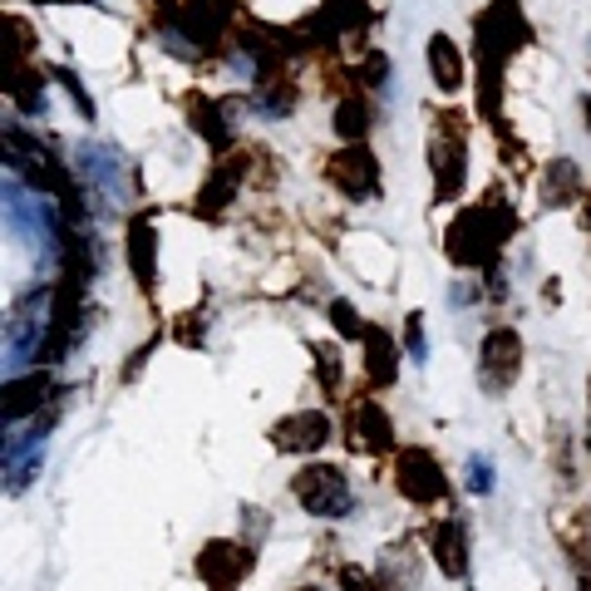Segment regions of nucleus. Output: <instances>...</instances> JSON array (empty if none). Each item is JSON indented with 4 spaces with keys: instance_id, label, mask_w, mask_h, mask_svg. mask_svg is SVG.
<instances>
[{
    "instance_id": "nucleus-1",
    "label": "nucleus",
    "mask_w": 591,
    "mask_h": 591,
    "mask_svg": "<svg viewBox=\"0 0 591 591\" xmlns=\"http://www.w3.org/2000/svg\"><path fill=\"white\" fill-rule=\"evenodd\" d=\"M513 232H517V213H508L503 193L493 187L479 207H463V213L453 217L443 251H449V261H453V267H463V271H473V267H488L493 271V267H498L503 241H508Z\"/></svg>"
},
{
    "instance_id": "nucleus-2",
    "label": "nucleus",
    "mask_w": 591,
    "mask_h": 591,
    "mask_svg": "<svg viewBox=\"0 0 591 591\" xmlns=\"http://www.w3.org/2000/svg\"><path fill=\"white\" fill-rule=\"evenodd\" d=\"M469 114L463 109H439L429 114V173H434V197L453 203L463 193V178H469Z\"/></svg>"
},
{
    "instance_id": "nucleus-3",
    "label": "nucleus",
    "mask_w": 591,
    "mask_h": 591,
    "mask_svg": "<svg viewBox=\"0 0 591 591\" xmlns=\"http://www.w3.org/2000/svg\"><path fill=\"white\" fill-rule=\"evenodd\" d=\"M533 45V25H527L517 0H493L479 20H473V55L479 60H513L517 50Z\"/></svg>"
},
{
    "instance_id": "nucleus-4",
    "label": "nucleus",
    "mask_w": 591,
    "mask_h": 591,
    "mask_svg": "<svg viewBox=\"0 0 591 591\" xmlns=\"http://www.w3.org/2000/svg\"><path fill=\"white\" fill-rule=\"evenodd\" d=\"M395 493L415 508H434V503L449 498V473L429 449L409 443V449L395 453Z\"/></svg>"
},
{
    "instance_id": "nucleus-5",
    "label": "nucleus",
    "mask_w": 591,
    "mask_h": 591,
    "mask_svg": "<svg viewBox=\"0 0 591 591\" xmlns=\"http://www.w3.org/2000/svg\"><path fill=\"white\" fill-rule=\"evenodd\" d=\"M291 498L311 517H345L351 513V479L335 463H305L291 479Z\"/></svg>"
},
{
    "instance_id": "nucleus-6",
    "label": "nucleus",
    "mask_w": 591,
    "mask_h": 591,
    "mask_svg": "<svg viewBox=\"0 0 591 591\" xmlns=\"http://www.w3.org/2000/svg\"><path fill=\"white\" fill-rule=\"evenodd\" d=\"M325 183H331L341 197L375 203V197H379V158L369 153L365 143H345L341 153L325 158Z\"/></svg>"
},
{
    "instance_id": "nucleus-7",
    "label": "nucleus",
    "mask_w": 591,
    "mask_h": 591,
    "mask_svg": "<svg viewBox=\"0 0 591 591\" xmlns=\"http://www.w3.org/2000/svg\"><path fill=\"white\" fill-rule=\"evenodd\" d=\"M523 375V335L513 325H493L479 345V379L488 395H503V389L517 385Z\"/></svg>"
},
{
    "instance_id": "nucleus-8",
    "label": "nucleus",
    "mask_w": 591,
    "mask_h": 591,
    "mask_svg": "<svg viewBox=\"0 0 591 591\" xmlns=\"http://www.w3.org/2000/svg\"><path fill=\"white\" fill-rule=\"evenodd\" d=\"M173 30L213 50L222 40L237 35V6H232V0H178Z\"/></svg>"
},
{
    "instance_id": "nucleus-9",
    "label": "nucleus",
    "mask_w": 591,
    "mask_h": 591,
    "mask_svg": "<svg viewBox=\"0 0 591 591\" xmlns=\"http://www.w3.org/2000/svg\"><path fill=\"white\" fill-rule=\"evenodd\" d=\"M251 547L247 542H232V537H213V542L197 552V582H203L207 591H237L241 582H247L251 572Z\"/></svg>"
},
{
    "instance_id": "nucleus-10",
    "label": "nucleus",
    "mask_w": 591,
    "mask_h": 591,
    "mask_svg": "<svg viewBox=\"0 0 591 591\" xmlns=\"http://www.w3.org/2000/svg\"><path fill=\"white\" fill-rule=\"evenodd\" d=\"M345 443L361 453H395V425H389L379 399L355 395L351 405H345Z\"/></svg>"
},
{
    "instance_id": "nucleus-11",
    "label": "nucleus",
    "mask_w": 591,
    "mask_h": 591,
    "mask_svg": "<svg viewBox=\"0 0 591 591\" xmlns=\"http://www.w3.org/2000/svg\"><path fill=\"white\" fill-rule=\"evenodd\" d=\"M267 439L277 453H315L331 439V419H325L321 409H296V415H281L277 425L267 429Z\"/></svg>"
},
{
    "instance_id": "nucleus-12",
    "label": "nucleus",
    "mask_w": 591,
    "mask_h": 591,
    "mask_svg": "<svg viewBox=\"0 0 591 591\" xmlns=\"http://www.w3.org/2000/svg\"><path fill=\"white\" fill-rule=\"evenodd\" d=\"M429 542V557H434V567L443 577H463L469 572V527H463V517H434L425 533Z\"/></svg>"
},
{
    "instance_id": "nucleus-13",
    "label": "nucleus",
    "mask_w": 591,
    "mask_h": 591,
    "mask_svg": "<svg viewBox=\"0 0 591 591\" xmlns=\"http://www.w3.org/2000/svg\"><path fill=\"white\" fill-rule=\"evenodd\" d=\"M361 345H365V355H361L365 385H369V389H389V385L399 379V345H395V335L379 331V325H365Z\"/></svg>"
},
{
    "instance_id": "nucleus-14",
    "label": "nucleus",
    "mask_w": 591,
    "mask_h": 591,
    "mask_svg": "<svg viewBox=\"0 0 591 591\" xmlns=\"http://www.w3.org/2000/svg\"><path fill=\"white\" fill-rule=\"evenodd\" d=\"M557 542L567 547V562H572V572H577V587L591 591V517L572 508V517L557 523Z\"/></svg>"
},
{
    "instance_id": "nucleus-15",
    "label": "nucleus",
    "mask_w": 591,
    "mask_h": 591,
    "mask_svg": "<svg viewBox=\"0 0 591 591\" xmlns=\"http://www.w3.org/2000/svg\"><path fill=\"white\" fill-rule=\"evenodd\" d=\"M123 247H129V267H133V281H139V291L153 296V271H158L153 222H148V217H133V222H129V237H123Z\"/></svg>"
},
{
    "instance_id": "nucleus-16",
    "label": "nucleus",
    "mask_w": 591,
    "mask_h": 591,
    "mask_svg": "<svg viewBox=\"0 0 591 591\" xmlns=\"http://www.w3.org/2000/svg\"><path fill=\"white\" fill-rule=\"evenodd\" d=\"M183 114H187V129H193V133H203V139L217 148V153H227V143H232V129H227V123H222L217 104L207 99V94L187 89V94H183Z\"/></svg>"
},
{
    "instance_id": "nucleus-17",
    "label": "nucleus",
    "mask_w": 591,
    "mask_h": 591,
    "mask_svg": "<svg viewBox=\"0 0 591 591\" xmlns=\"http://www.w3.org/2000/svg\"><path fill=\"white\" fill-rule=\"evenodd\" d=\"M425 60H429V74H434V84L443 94H459L463 89V50L453 45L449 35H429Z\"/></svg>"
},
{
    "instance_id": "nucleus-18",
    "label": "nucleus",
    "mask_w": 591,
    "mask_h": 591,
    "mask_svg": "<svg viewBox=\"0 0 591 591\" xmlns=\"http://www.w3.org/2000/svg\"><path fill=\"white\" fill-rule=\"evenodd\" d=\"M50 399V375L45 369H30V375L10 379L6 389V419H25V415H40V405Z\"/></svg>"
},
{
    "instance_id": "nucleus-19",
    "label": "nucleus",
    "mask_w": 591,
    "mask_h": 591,
    "mask_svg": "<svg viewBox=\"0 0 591 591\" xmlns=\"http://www.w3.org/2000/svg\"><path fill=\"white\" fill-rule=\"evenodd\" d=\"M369 123H375V114H369V94L345 89L341 104H335V133H341V143H365Z\"/></svg>"
},
{
    "instance_id": "nucleus-20",
    "label": "nucleus",
    "mask_w": 591,
    "mask_h": 591,
    "mask_svg": "<svg viewBox=\"0 0 591 591\" xmlns=\"http://www.w3.org/2000/svg\"><path fill=\"white\" fill-rule=\"evenodd\" d=\"M577 197H587L577 163L572 158H552V168H547V178H542V203L547 207H567V203H577Z\"/></svg>"
},
{
    "instance_id": "nucleus-21",
    "label": "nucleus",
    "mask_w": 591,
    "mask_h": 591,
    "mask_svg": "<svg viewBox=\"0 0 591 591\" xmlns=\"http://www.w3.org/2000/svg\"><path fill=\"white\" fill-rule=\"evenodd\" d=\"M40 89H45V74H40V65H30V60H10V65H6V94H10V104H20V109H35Z\"/></svg>"
},
{
    "instance_id": "nucleus-22",
    "label": "nucleus",
    "mask_w": 591,
    "mask_h": 591,
    "mask_svg": "<svg viewBox=\"0 0 591 591\" xmlns=\"http://www.w3.org/2000/svg\"><path fill=\"white\" fill-rule=\"evenodd\" d=\"M311 361H315V375H321V389H325V395H341V379H345L341 351H335L331 341H321V345H311Z\"/></svg>"
},
{
    "instance_id": "nucleus-23",
    "label": "nucleus",
    "mask_w": 591,
    "mask_h": 591,
    "mask_svg": "<svg viewBox=\"0 0 591 591\" xmlns=\"http://www.w3.org/2000/svg\"><path fill=\"white\" fill-rule=\"evenodd\" d=\"M379 587H385V591H415V562H409L405 552L395 557V547H389L385 572H379Z\"/></svg>"
},
{
    "instance_id": "nucleus-24",
    "label": "nucleus",
    "mask_w": 591,
    "mask_h": 591,
    "mask_svg": "<svg viewBox=\"0 0 591 591\" xmlns=\"http://www.w3.org/2000/svg\"><path fill=\"white\" fill-rule=\"evenodd\" d=\"M331 325H335V335H341V341L365 335V321H361V311H355L351 301H331Z\"/></svg>"
},
{
    "instance_id": "nucleus-25",
    "label": "nucleus",
    "mask_w": 591,
    "mask_h": 591,
    "mask_svg": "<svg viewBox=\"0 0 591 591\" xmlns=\"http://www.w3.org/2000/svg\"><path fill=\"white\" fill-rule=\"evenodd\" d=\"M341 591H385V587L369 572H361V567H341Z\"/></svg>"
},
{
    "instance_id": "nucleus-26",
    "label": "nucleus",
    "mask_w": 591,
    "mask_h": 591,
    "mask_svg": "<svg viewBox=\"0 0 591 591\" xmlns=\"http://www.w3.org/2000/svg\"><path fill=\"white\" fill-rule=\"evenodd\" d=\"M178 345H203V321H197V311H183V321H178Z\"/></svg>"
},
{
    "instance_id": "nucleus-27",
    "label": "nucleus",
    "mask_w": 591,
    "mask_h": 591,
    "mask_svg": "<svg viewBox=\"0 0 591 591\" xmlns=\"http://www.w3.org/2000/svg\"><path fill=\"white\" fill-rule=\"evenodd\" d=\"M60 79H65L69 99H74V104H79V109H84V119H94V99H89V94H84V84L74 79V74H60Z\"/></svg>"
},
{
    "instance_id": "nucleus-28",
    "label": "nucleus",
    "mask_w": 591,
    "mask_h": 591,
    "mask_svg": "<svg viewBox=\"0 0 591 591\" xmlns=\"http://www.w3.org/2000/svg\"><path fill=\"white\" fill-rule=\"evenodd\" d=\"M405 335H409V345H415V351H419V345H425V321H419V311L405 321Z\"/></svg>"
},
{
    "instance_id": "nucleus-29",
    "label": "nucleus",
    "mask_w": 591,
    "mask_h": 591,
    "mask_svg": "<svg viewBox=\"0 0 591 591\" xmlns=\"http://www.w3.org/2000/svg\"><path fill=\"white\" fill-rule=\"evenodd\" d=\"M582 119H587V133H591V94L582 99Z\"/></svg>"
},
{
    "instance_id": "nucleus-30",
    "label": "nucleus",
    "mask_w": 591,
    "mask_h": 591,
    "mask_svg": "<svg viewBox=\"0 0 591 591\" xmlns=\"http://www.w3.org/2000/svg\"><path fill=\"white\" fill-rule=\"evenodd\" d=\"M582 203H587V227H591V193H587V197H582Z\"/></svg>"
},
{
    "instance_id": "nucleus-31",
    "label": "nucleus",
    "mask_w": 591,
    "mask_h": 591,
    "mask_svg": "<svg viewBox=\"0 0 591 591\" xmlns=\"http://www.w3.org/2000/svg\"><path fill=\"white\" fill-rule=\"evenodd\" d=\"M587 443H591V434H587Z\"/></svg>"
},
{
    "instance_id": "nucleus-32",
    "label": "nucleus",
    "mask_w": 591,
    "mask_h": 591,
    "mask_svg": "<svg viewBox=\"0 0 591 591\" xmlns=\"http://www.w3.org/2000/svg\"><path fill=\"white\" fill-rule=\"evenodd\" d=\"M305 591H311V587H305Z\"/></svg>"
}]
</instances>
